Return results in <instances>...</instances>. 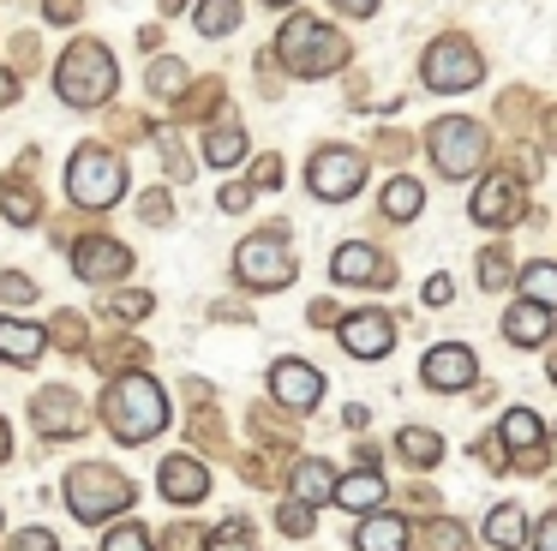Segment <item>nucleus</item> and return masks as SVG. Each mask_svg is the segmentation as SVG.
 I'll return each instance as SVG.
<instances>
[{
  "label": "nucleus",
  "mask_w": 557,
  "mask_h": 551,
  "mask_svg": "<svg viewBox=\"0 0 557 551\" xmlns=\"http://www.w3.org/2000/svg\"><path fill=\"white\" fill-rule=\"evenodd\" d=\"M102 419H109V431L121 443H150L162 426H169V395H162V383L150 378H114L109 395H102Z\"/></svg>",
  "instance_id": "f257e3e1"
},
{
  "label": "nucleus",
  "mask_w": 557,
  "mask_h": 551,
  "mask_svg": "<svg viewBox=\"0 0 557 551\" xmlns=\"http://www.w3.org/2000/svg\"><path fill=\"white\" fill-rule=\"evenodd\" d=\"M114 84H121V66H114V54H109L102 42L66 48V60L54 66V90H61L66 108H97V102H109Z\"/></svg>",
  "instance_id": "f03ea898"
},
{
  "label": "nucleus",
  "mask_w": 557,
  "mask_h": 551,
  "mask_svg": "<svg viewBox=\"0 0 557 551\" xmlns=\"http://www.w3.org/2000/svg\"><path fill=\"white\" fill-rule=\"evenodd\" d=\"M276 54L294 78H324V72H336L342 60H348V42L318 19H288L276 36Z\"/></svg>",
  "instance_id": "7ed1b4c3"
},
{
  "label": "nucleus",
  "mask_w": 557,
  "mask_h": 551,
  "mask_svg": "<svg viewBox=\"0 0 557 551\" xmlns=\"http://www.w3.org/2000/svg\"><path fill=\"white\" fill-rule=\"evenodd\" d=\"M66 192H73V204H85V210H109L126 192V162L114 150H102V144H85V150L66 162Z\"/></svg>",
  "instance_id": "20e7f679"
},
{
  "label": "nucleus",
  "mask_w": 557,
  "mask_h": 551,
  "mask_svg": "<svg viewBox=\"0 0 557 551\" xmlns=\"http://www.w3.org/2000/svg\"><path fill=\"white\" fill-rule=\"evenodd\" d=\"M425 150H432L437 174H449V180H468L473 168L485 162V132L473 126V120L449 114V120H437V126L425 132Z\"/></svg>",
  "instance_id": "39448f33"
},
{
  "label": "nucleus",
  "mask_w": 557,
  "mask_h": 551,
  "mask_svg": "<svg viewBox=\"0 0 557 551\" xmlns=\"http://www.w3.org/2000/svg\"><path fill=\"white\" fill-rule=\"evenodd\" d=\"M425 90H473L485 78V60L468 36H444V42L425 48V66H420Z\"/></svg>",
  "instance_id": "423d86ee"
},
{
  "label": "nucleus",
  "mask_w": 557,
  "mask_h": 551,
  "mask_svg": "<svg viewBox=\"0 0 557 551\" xmlns=\"http://www.w3.org/2000/svg\"><path fill=\"white\" fill-rule=\"evenodd\" d=\"M66 503H73L78 522H109L114 510L133 503V486H126L121 474H109V467H78V474L66 479Z\"/></svg>",
  "instance_id": "0eeeda50"
},
{
  "label": "nucleus",
  "mask_w": 557,
  "mask_h": 551,
  "mask_svg": "<svg viewBox=\"0 0 557 551\" xmlns=\"http://www.w3.org/2000/svg\"><path fill=\"white\" fill-rule=\"evenodd\" d=\"M234 276L246 287H288L294 282V252L282 234H252L240 240V258H234Z\"/></svg>",
  "instance_id": "6e6552de"
},
{
  "label": "nucleus",
  "mask_w": 557,
  "mask_h": 551,
  "mask_svg": "<svg viewBox=\"0 0 557 551\" xmlns=\"http://www.w3.org/2000/svg\"><path fill=\"white\" fill-rule=\"evenodd\" d=\"M360 180H366V156H360V150H342V144L318 150L312 168H306V186H312L324 204L354 198V192H360Z\"/></svg>",
  "instance_id": "1a4fd4ad"
},
{
  "label": "nucleus",
  "mask_w": 557,
  "mask_h": 551,
  "mask_svg": "<svg viewBox=\"0 0 557 551\" xmlns=\"http://www.w3.org/2000/svg\"><path fill=\"white\" fill-rule=\"evenodd\" d=\"M420 378H425V390L456 395V390H468V383L480 378V359H473V347H461V342H437L432 354L420 359Z\"/></svg>",
  "instance_id": "9d476101"
},
{
  "label": "nucleus",
  "mask_w": 557,
  "mask_h": 551,
  "mask_svg": "<svg viewBox=\"0 0 557 551\" xmlns=\"http://www.w3.org/2000/svg\"><path fill=\"white\" fill-rule=\"evenodd\" d=\"M270 395H276L282 407H318L324 371L306 366V359H276V366H270Z\"/></svg>",
  "instance_id": "9b49d317"
},
{
  "label": "nucleus",
  "mask_w": 557,
  "mask_h": 551,
  "mask_svg": "<svg viewBox=\"0 0 557 551\" xmlns=\"http://www.w3.org/2000/svg\"><path fill=\"white\" fill-rule=\"evenodd\" d=\"M389 342H396L389 311H354V318H342V347H348L354 359H384Z\"/></svg>",
  "instance_id": "f8f14e48"
},
{
  "label": "nucleus",
  "mask_w": 557,
  "mask_h": 551,
  "mask_svg": "<svg viewBox=\"0 0 557 551\" xmlns=\"http://www.w3.org/2000/svg\"><path fill=\"white\" fill-rule=\"evenodd\" d=\"M73 270L85 276V282H114V276H126V270H133V252H126V246H114V240H78Z\"/></svg>",
  "instance_id": "ddd939ff"
},
{
  "label": "nucleus",
  "mask_w": 557,
  "mask_h": 551,
  "mask_svg": "<svg viewBox=\"0 0 557 551\" xmlns=\"http://www.w3.org/2000/svg\"><path fill=\"white\" fill-rule=\"evenodd\" d=\"M516 210H521V198H516V180H509V174H492L480 186V198H473V222H480V228L516 222Z\"/></svg>",
  "instance_id": "4468645a"
},
{
  "label": "nucleus",
  "mask_w": 557,
  "mask_h": 551,
  "mask_svg": "<svg viewBox=\"0 0 557 551\" xmlns=\"http://www.w3.org/2000/svg\"><path fill=\"white\" fill-rule=\"evenodd\" d=\"M49 335L37 323H18V318H0V366H37Z\"/></svg>",
  "instance_id": "2eb2a0df"
},
{
  "label": "nucleus",
  "mask_w": 557,
  "mask_h": 551,
  "mask_svg": "<svg viewBox=\"0 0 557 551\" xmlns=\"http://www.w3.org/2000/svg\"><path fill=\"white\" fill-rule=\"evenodd\" d=\"M330 498H336L342 510H354V515H377V510H384V498H389V486L372 474V467H360V474L336 479V491H330Z\"/></svg>",
  "instance_id": "dca6fc26"
},
{
  "label": "nucleus",
  "mask_w": 557,
  "mask_h": 551,
  "mask_svg": "<svg viewBox=\"0 0 557 551\" xmlns=\"http://www.w3.org/2000/svg\"><path fill=\"white\" fill-rule=\"evenodd\" d=\"M504 335H509L516 347H540V342H552V311L533 306V299H516V306L504 311Z\"/></svg>",
  "instance_id": "f3484780"
},
{
  "label": "nucleus",
  "mask_w": 557,
  "mask_h": 551,
  "mask_svg": "<svg viewBox=\"0 0 557 551\" xmlns=\"http://www.w3.org/2000/svg\"><path fill=\"white\" fill-rule=\"evenodd\" d=\"M162 491H169L174 503H198L210 491V474L193 455H169V462H162Z\"/></svg>",
  "instance_id": "a211bd4d"
},
{
  "label": "nucleus",
  "mask_w": 557,
  "mask_h": 551,
  "mask_svg": "<svg viewBox=\"0 0 557 551\" xmlns=\"http://www.w3.org/2000/svg\"><path fill=\"white\" fill-rule=\"evenodd\" d=\"M533 534V522L521 515V503H497L492 515H485V539H492L497 551H521Z\"/></svg>",
  "instance_id": "6ab92c4d"
},
{
  "label": "nucleus",
  "mask_w": 557,
  "mask_h": 551,
  "mask_svg": "<svg viewBox=\"0 0 557 551\" xmlns=\"http://www.w3.org/2000/svg\"><path fill=\"white\" fill-rule=\"evenodd\" d=\"M408 546V522L401 515H366L360 522V534H354V551H401Z\"/></svg>",
  "instance_id": "aec40b11"
},
{
  "label": "nucleus",
  "mask_w": 557,
  "mask_h": 551,
  "mask_svg": "<svg viewBox=\"0 0 557 551\" xmlns=\"http://www.w3.org/2000/svg\"><path fill=\"white\" fill-rule=\"evenodd\" d=\"M330 491H336V474H330V462H318V455H306L300 467H294V503H324Z\"/></svg>",
  "instance_id": "412c9836"
},
{
  "label": "nucleus",
  "mask_w": 557,
  "mask_h": 551,
  "mask_svg": "<svg viewBox=\"0 0 557 551\" xmlns=\"http://www.w3.org/2000/svg\"><path fill=\"white\" fill-rule=\"evenodd\" d=\"M330 276H336V282H377L384 264H377L372 246H342L336 258H330Z\"/></svg>",
  "instance_id": "4be33fe9"
},
{
  "label": "nucleus",
  "mask_w": 557,
  "mask_h": 551,
  "mask_svg": "<svg viewBox=\"0 0 557 551\" xmlns=\"http://www.w3.org/2000/svg\"><path fill=\"white\" fill-rule=\"evenodd\" d=\"M497 438H504L516 455H533L540 450V414H533V407H509L504 426H497Z\"/></svg>",
  "instance_id": "5701e85b"
},
{
  "label": "nucleus",
  "mask_w": 557,
  "mask_h": 551,
  "mask_svg": "<svg viewBox=\"0 0 557 551\" xmlns=\"http://www.w3.org/2000/svg\"><path fill=\"white\" fill-rule=\"evenodd\" d=\"M521 299H533V306H545V311H557V264H528L521 270Z\"/></svg>",
  "instance_id": "b1692460"
},
{
  "label": "nucleus",
  "mask_w": 557,
  "mask_h": 551,
  "mask_svg": "<svg viewBox=\"0 0 557 551\" xmlns=\"http://www.w3.org/2000/svg\"><path fill=\"white\" fill-rule=\"evenodd\" d=\"M240 156H246V132H240V126H216V132L205 138V162H210V168H234Z\"/></svg>",
  "instance_id": "393cba45"
},
{
  "label": "nucleus",
  "mask_w": 557,
  "mask_h": 551,
  "mask_svg": "<svg viewBox=\"0 0 557 551\" xmlns=\"http://www.w3.org/2000/svg\"><path fill=\"white\" fill-rule=\"evenodd\" d=\"M198 30L205 36H228L234 24H240V0H198Z\"/></svg>",
  "instance_id": "a878e982"
},
{
  "label": "nucleus",
  "mask_w": 557,
  "mask_h": 551,
  "mask_svg": "<svg viewBox=\"0 0 557 551\" xmlns=\"http://www.w3.org/2000/svg\"><path fill=\"white\" fill-rule=\"evenodd\" d=\"M420 198H425V192L413 186V180H389V192H384V216H389V222H413V216H420Z\"/></svg>",
  "instance_id": "bb28decb"
},
{
  "label": "nucleus",
  "mask_w": 557,
  "mask_h": 551,
  "mask_svg": "<svg viewBox=\"0 0 557 551\" xmlns=\"http://www.w3.org/2000/svg\"><path fill=\"white\" fill-rule=\"evenodd\" d=\"M401 455H408L413 467H432L437 455H444V443H437V431H425V426H408V431H401Z\"/></svg>",
  "instance_id": "cd10ccee"
},
{
  "label": "nucleus",
  "mask_w": 557,
  "mask_h": 551,
  "mask_svg": "<svg viewBox=\"0 0 557 551\" xmlns=\"http://www.w3.org/2000/svg\"><path fill=\"white\" fill-rule=\"evenodd\" d=\"M102 551H157V546H150V527H138V522H121V527H109V539H102Z\"/></svg>",
  "instance_id": "c85d7f7f"
},
{
  "label": "nucleus",
  "mask_w": 557,
  "mask_h": 551,
  "mask_svg": "<svg viewBox=\"0 0 557 551\" xmlns=\"http://www.w3.org/2000/svg\"><path fill=\"white\" fill-rule=\"evenodd\" d=\"M205 551H252V539H246L240 522H228V527H216V534L205 539Z\"/></svg>",
  "instance_id": "c756f323"
},
{
  "label": "nucleus",
  "mask_w": 557,
  "mask_h": 551,
  "mask_svg": "<svg viewBox=\"0 0 557 551\" xmlns=\"http://www.w3.org/2000/svg\"><path fill=\"white\" fill-rule=\"evenodd\" d=\"M0 299H7V306H30L37 287H30V276H0Z\"/></svg>",
  "instance_id": "7c9ffc66"
},
{
  "label": "nucleus",
  "mask_w": 557,
  "mask_h": 551,
  "mask_svg": "<svg viewBox=\"0 0 557 551\" xmlns=\"http://www.w3.org/2000/svg\"><path fill=\"white\" fill-rule=\"evenodd\" d=\"M425 551H468V539H461V527H456V522H437V527H432V539H425Z\"/></svg>",
  "instance_id": "2f4dec72"
},
{
  "label": "nucleus",
  "mask_w": 557,
  "mask_h": 551,
  "mask_svg": "<svg viewBox=\"0 0 557 551\" xmlns=\"http://www.w3.org/2000/svg\"><path fill=\"white\" fill-rule=\"evenodd\" d=\"M480 282H485V287H504V282H509V258H504L497 246L480 258Z\"/></svg>",
  "instance_id": "473e14b6"
},
{
  "label": "nucleus",
  "mask_w": 557,
  "mask_h": 551,
  "mask_svg": "<svg viewBox=\"0 0 557 551\" xmlns=\"http://www.w3.org/2000/svg\"><path fill=\"white\" fill-rule=\"evenodd\" d=\"M109 306L121 311V318H145V311H150V294H138V287H126V294H114V299H109Z\"/></svg>",
  "instance_id": "72a5a7b5"
},
{
  "label": "nucleus",
  "mask_w": 557,
  "mask_h": 551,
  "mask_svg": "<svg viewBox=\"0 0 557 551\" xmlns=\"http://www.w3.org/2000/svg\"><path fill=\"white\" fill-rule=\"evenodd\" d=\"M276 522L288 527V534H312V510H306V503H282Z\"/></svg>",
  "instance_id": "f704fd0d"
},
{
  "label": "nucleus",
  "mask_w": 557,
  "mask_h": 551,
  "mask_svg": "<svg viewBox=\"0 0 557 551\" xmlns=\"http://www.w3.org/2000/svg\"><path fill=\"white\" fill-rule=\"evenodd\" d=\"M528 546H533V551H557V510H552V515H545V522L528 534Z\"/></svg>",
  "instance_id": "c9c22d12"
},
{
  "label": "nucleus",
  "mask_w": 557,
  "mask_h": 551,
  "mask_svg": "<svg viewBox=\"0 0 557 551\" xmlns=\"http://www.w3.org/2000/svg\"><path fill=\"white\" fill-rule=\"evenodd\" d=\"M174 84H181V66H174V60H157V66H150V90H174Z\"/></svg>",
  "instance_id": "e433bc0d"
},
{
  "label": "nucleus",
  "mask_w": 557,
  "mask_h": 551,
  "mask_svg": "<svg viewBox=\"0 0 557 551\" xmlns=\"http://www.w3.org/2000/svg\"><path fill=\"white\" fill-rule=\"evenodd\" d=\"M169 551H205V534L198 527H169Z\"/></svg>",
  "instance_id": "4c0bfd02"
},
{
  "label": "nucleus",
  "mask_w": 557,
  "mask_h": 551,
  "mask_svg": "<svg viewBox=\"0 0 557 551\" xmlns=\"http://www.w3.org/2000/svg\"><path fill=\"white\" fill-rule=\"evenodd\" d=\"M449 299H456V282H449V276H432V282H425V306H449Z\"/></svg>",
  "instance_id": "58836bf2"
},
{
  "label": "nucleus",
  "mask_w": 557,
  "mask_h": 551,
  "mask_svg": "<svg viewBox=\"0 0 557 551\" xmlns=\"http://www.w3.org/2000/svg\"><path fill=\"white\" fill-rule=\"evenodd\" d=\"M18 551H54V534H42V527H30V534L18 539Z\"/></svg>",
  "instance_id": "ea45409f"
},
{
  "label": "nucleus",
  "mask_w": 557,
  "mask_h": 551,
  "mask_svg": "<svg viewBox=\"0 0 557 551\" xmlns=\"http://www.w3.org/2000/svg\"><path fill=\"white\" fill-rule=\"evenodd\" d=\"M480 455H485V467H504V462H509L504 438H485V450H480Z\"/></svg>",
  "instance_id": "a19ab883"
},
{
  "label": "nucleus",
  "mask_w": 557,
  "mask_h": 551,
  "mask_svg": "<svg viewBox=\"0 0 557 551\" xmlns=\"http://www.w3.org/2000/svg\"><path fill=\"white\" fill-rule=\"evenodd\" d=\"M246 204H252V192H246V186H228V192H222V210H246Z\"/></svg>",
  "instance_id": "79ce46f5"
},
{
  "label": "nucleus",
  "mask_w": 557,
  "mask_h": 551,
  "mask_svg": "<svg viewBox=\"0 0 557 551\" xmlns=\"http://www.w3.org/2000/svg\"><path fill=\"white\" fill-rule=\"evenodd\" d=\"M49 19H54V24L78 19V0H49Z\"/></svg>",
  "instance_id": "37998d69"
},
{
  "label": "nucleus",
  "mask_w": 557,
  "mask_h": 551,
  "mask_svg": "<svg viewBox=\"0 0 557 551\" xmlns=\"http://www.w3.org/2000/svg\"><path fill=\"white\" fill-rule=\"evenodd\" d=\"M336 7H342V12H354V19H372L377 0H336Z\"/></svg>",
  "instance_id": "c03bdc74"
},
{
  "label": "nucleus",
  "mask_w": 557,
  "mask_h": 551,
  "mask_svg": "<svg viewBox=\"0 0 557 551\" xmlns=\"http://www.w3.org/2000/svg\"><path fill=\"white\" fill-rule=\"evenodd\" d=\"M13 96H18V78H13V72H7V66H0V108L13 102Z\"/></svg>",
  "instance_id": "a18cd8bd"
},
{
  "label": "nucleus",
  "mask_w": 557,
  "mask_h": 551,
  "mask_svg": "<svg viewBox=\"0 0 557 551\" xmlns=\"http://www.w3.org/2000/svg\"><path fill=\"white\" fill-rule=\"evenodd\" d=\"M264 7H294V0H264Z\"/></svg>",
  "instance_id": "49530a36"
},
{
  "label": "nucleus",
  "mask_w": 557,
  "mask_h": 551,
  "mask_svg": "<svg viewBox=\"0 0 557 551\" xmlns=\"http://www.w3.org/2000/svg\"><path fill=\"white\" fill-rule=\"evenodd\" d=\"M552 378H557V359H552Z\"/></svg>",
  "instance_id": "de8ad7c7"
}]
</instances>
